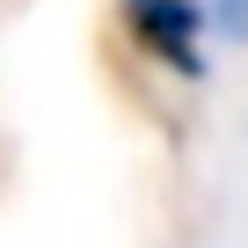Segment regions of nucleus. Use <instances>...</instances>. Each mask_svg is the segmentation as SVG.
Segmentation results:
<instances>
[{
    "instance_id": "nucleus-2",
    "label": "nucleus",
    "mask_w": 248,
    "mask_h": 248,
    "mask_svg": "<svg viewBox=\"0 0 248 248\" xmlns=\"http://www.w3.org/2000/svg\"><path fill=\"white\" fill-rule=\"evenodd\" d=\"M204 8H212V30L226 44H248V0H204Z\"/></svg>"
},
{
    "instance_id": "nucleus-1",
    "label": "nucleus",
    "mask_w": 248,
    "mask_h": 248,
    "mask_svg": "<svg viewBox=\"0 0 248 248\" xmlns=\"http://www.w3.org/2000/svg\"><path fill=\"white\" fill-rule=\"evenodd\" d=\"M117 15H124V37L161 73L204 80V37H212V8L204 0H117Z\"/></svg>"
}]
</instances>
